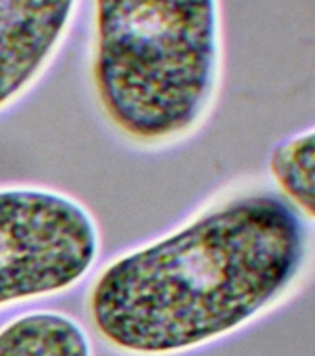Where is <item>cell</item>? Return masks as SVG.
Here are the masks:
<instances>
[{"mask_svg": "<svg viewBox=\"0 0 315 356\" xmlns=\"http://www.w3.org/2000/svg\"><path fill=\"white\" fill-rule=\"evenodd\" d=\"M308 256L305 216L277 189L225 195L111 258L89 284V327L117 355H188L286 299Z\"/></svg>", "mask_w": 315, "mask_h": 356, "instance_id": "1", "label": "cell"}, {"mask_svg": "<svg viewBox=\"0 0 315 356\" xmlns=\"http://www.w3.org/2000/svg\"><path fill=\"white\" fill-rule=\"evenodd\" d=\"M223 58L221 0H93L95 106L134 149H172L204 127Z\"/></svg>", "mask_w": 315, "mask_h": 356, "instance_id": "2", "label": "cell"}, {"mask_svg": "<svg viewBox=\"0 0 315 356\" xmlns=\"http://www.w3.org/2000/svg\"><path fill=\"white\" fill-rule=\"evenodd\" d=\"M102 249L93 213L41 186L0 188V312L52 299L91 275Z\"/></svg>", "mask_w": 315, "mask_h": 356, "instance_id": "3", "label": "cell"}, {"mask_svg": "<svg viewBox=\"0 0 315 356\" xmlns=\"http://www.w3.org/2000/svg\"><path fill=\"white\" fill-rule=\"evenodd\" d=\"M80 0H0V113L39 82L71 30Z\"/></svg>", "mask_w": 315, "mask_h": 356, "instance_id": "4", "label": "cell"}, {"mask_svg": "<svg viewBox=\"0 0 315 356\" xmlns=\"http://www.w3.org/2000/svg\"><path fill=\"white\" fill-rule=\"evenodd\" d=\"M0 356H93L82 323L56 310H32L0 327Z\"/></svg>", "mask_w": 315, "mask_h": 356, "instance_id": "5", "label": "cell"}, {"mask_svg": "<svg viewBox=\"0 0 315 356\" xmlns=\"http://www.w3.org/2000/svg\"><path fill=\"white\" fill-rule=\"evenodd\" d=\"M267 171L278 193L315 222V124L273 145Z\"/></svg>", "mask_w": 315, "mask_h": 356, "instance_id": "6", "label": "cell"}]
</instances>
